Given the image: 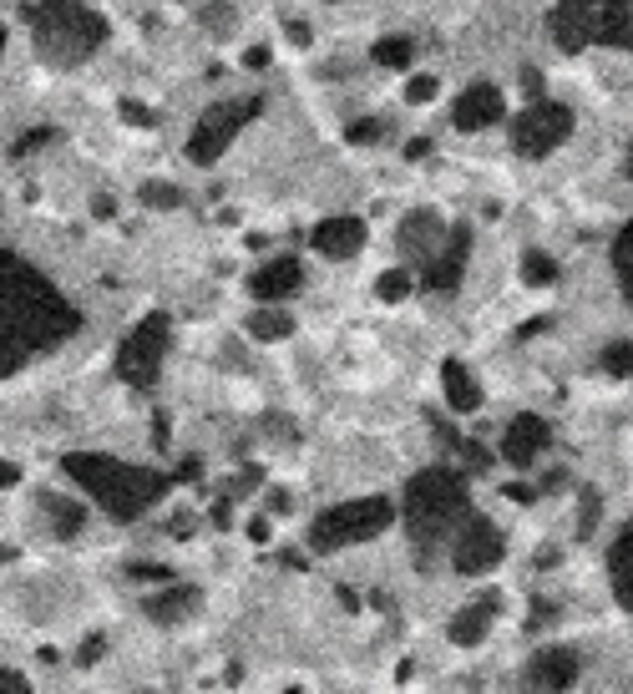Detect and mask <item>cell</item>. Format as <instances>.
<instances>
[{"mask_svg":"<svg viewBox=\"0 0 633 694\" xmlns=\"http://www.w3.org/2000/svg\"><path fill=\"white\" fill-rule=\"evenodd\" d=\"M507 497H512V502H532V497H537V487H527V482H512V487H507Z\"/></svg>","mask_w":633,"mask_h":694,"instance_id":"41","label":"cell"},{"mask_svg":"<svg viewBox=\"0 0 633 694\" xmlns=\"http://www.w3.org/2000/svg\"><path fill=\"white\" fill-rule=\"evenodd\" d=\"M558 274H563V269H558V259H547L542 249H527V254H522V284H527V289H547V284H558Z\"/></svg>","mask_w":633,"mask_h":694,"instance_id":"24","label":"cell"},{"mask_svg":"<svg viewBox=\"0 0 633 694\" xmlns=\"http://www.w3.org/2000/svg\"><path fill=\"white\" fill-rule=\"evenodd\" d=\"M289 41H294V46H309V26H304V21H289Z\"/></svg>","mask_w":633,"mask_h":694,"instance_id":"44","label":"cell"},{"mask_svg":"<svg viewBox=\"0 0 633 694\" xmlns=\"http://www.w3.org/2000/svg\"><path fill=\"white\" fill-rule=\"evenodd\" d=\"M411 56H416V41L411 36H380L375 51H370L375 66H411Z\"/></svg>","mask_w":633,"mask_h":694,"instance_id":"25","label":"cell"},{"mask_svg":"<svg viewBox=\"0 0 633 694\" xmlns=\"http://www.w3.org/2000/svg\"><path fill=\"white\" fill-rule=\"evenodd\" d=\"M502 553H507V537H502V527H497L492 517H466V522L456 527V543H451V563H456V573L477 578V573L497 568Z\"/></svg>","mask_w":633,"mask_h":694,"instance_id":"9","label":"cell"},{"mask_svg":"<svg viewBox=\"0 0 633 694\" xmlns=\"http://www.w3.org/2000/svg\"><path fill=\"white\" fill-rule=\"evenodd\" d=\"M198 608H203V593H198V588H188V583H173V588L152 593V598L142 603V613H147V619H152L157 629H178V624H188Z\"/></svg>","mask_w":633,"mask_h":694,"instance_id":"18","label":"cell"},{"mask_svg":"<svg viewBox=\"0 0 633 694\" xmlns=\"http://www.w3.org/2000/svg\"><path fill=\"white\" fill-rule=\"evenodd\" d=\"M82 330V315L26 259L0 249V380Z\"/></svg>","mask_w":633,"mask_h":694,"instance_id":"1","label":"cell"},{"mask_svg":"<svg viewBox=\"0 0 633 694\" xmlns=\"http://www.w3.org/2000/svg\"><path fill=\"white\" fill-rule=\"evenodd\" d=\"M395 244H401V254H406L416 269H426V264L436 259V249L446 244V223H441V213H431V208L406 213L401 228H395Z\"/></svg>","mask_w":633,"mask_h":694,"instance_id":"11","label":"cell"},{"mask_svg":"<svg viewBox=\"0 0 633 694\" xmlns=\"http://www.w3.org/2000/svg\"><path fill=\"white\" fill-rule=\"evenodd\" d=\"M61 472L117 522H137L157 497L168 492V477H157L147 467H132V461H117V456H102V451L61 456Z\"/></svg>","mask_w":633,"mask_h":694,"instance_id":"2","label":"cell"},{"mask_svg":"<svg viewBox=\"0 0 633 694\" xmlns=\"http://www.w3.org/2000/svg\"><path fill=\"white\" fill-rule=\"evenodd\" d=\"M395 522V507L385 497H360V502H340V507H325L309 527V548L314 553H340V548H355V543H370L385 527Z\"/></svg>","mask_w":633,"mask_h":694,"instance_id":"5","label":"cell"},{"mask_svg":"<svg viewBox=\"0 0 633 694\" xmlns=\"http://www.w3.org/2000/svg\"><path fill=\"white\" fill-rule=\"evenodd\" d=\"M102 649H107V639H102V634H92V639L82 644V664H97V659H102Z\"/></svg>","mask_w":633,"mask_h":694,"instance_id":"37","label":"cell"},{"mask_svg":"<svg viewBox=\"0 0 633 694\" xmlns=\"http://www.w3.org/2000/svg\"><path fill=\"white\" fill-rule=\"evenodd\" d=\"M244 330H249V340L274 345V340H289V335H294V320L279 310V304H264V310H254V315L244 320Z\"/></svg>","mask_w":633,"mask_h":694,"instance_id":"23","label":"cell"},{"mask_svg":"<svg viewBox=\"0 0 633 694\" xmlns=\"http://www.w3.org/2000/svg\"><path fill=\"white\" fill-rule=\"evenodd\" d=\"M0 51H6V26H0Z\"/></svg>","mask_w":633,"mask_h":694,"instance_id":"49","label":"cell"},{"mask_svg":"<svg viewBox=\"0 0 633 694\" xmlns=\"http://www.w3.org/2000/svg\"><path fill=\"white\" fill-rule=\"evenodd\" d=\"M117 112H122L132 127H157V112H152V107H142V102H132V97H122V102H117Z\"/></svg>","mask_w":633,"mask_h":694,"instance_id":"32","label":"cell"},{"mask_svg":"<svg viewBox=\"0 0 633 694\" xmlns=\"http://www.w3.org/2000/svg\"><path fill=\"white\" fill-rule=\"evenodd\" d=\"M259 112H264V97H244V102H213V107L198 117L193 137H188V158H193V163H218L223 152H228V142L244 132V122H249V117H259Z\"/></svg>","mask_w":633,"mask_h":694,"instance_id":"7","label":"cell"},{"mask_svg":"<svg viewBox=\"0 0 633 694\" xmlns=\"http://www.w3.org/2000/svg\"><path fill=\"white\" fill-rule=\"evenodd\" d=\"M289 507H294V497H289V492H269V512H279V517H284Z\"/></svg>","mask_w":633,"mask_h":694,"instance_id":"42","label":"cell"},{"mask_svg":"<svg viewBox=\"0 0 633 694\" xmlns=\"http://www.w3.org/2000/svg\"><path fill=\"white\" fill-rule=\"evenodd\" d=\"M21 482V467H11V461H0V487H16Z\"/></svg>","mask_w":633,"mask_h":694,"instance_id":"43","label":"cell"},{"mask_svg":"<svg viewBox=\"0 0 633 694\" xmlns=\"http://www.w3.org/2000/svg\"><path fill=\"white\" fill-rule=\"evenodd\" d=\"M547 446H552V431H547V421L532 416V411H522V416L507 421V431H502V456L512 461L517 472H527Z\"/></svg>","mask_w":633,"mask_h":694,"instance_id":"14","label":"cell"},{"mask_svg":"<svg viewBox=\"0 0 633 694\" xmlns=\"http://www.w3.org/2000/svg\"><path fill=\"white\" fill-rule=\"evenodd\" d=\"M31 689V679L21 674V669H6V664H0V694H26Z\"/></svg>","mask_w":633,"mask_h":694,"instance_id":"34","label":"cell"},{"mask_svg":"<svg viewBox=\"0 0 633 694\" xmlns=\"http://www.w3.org/2000/svg\"><path fill=\"white\" fill-rule=\"evenodd\" d=\"M578 674H583V659L568 644H552V649L532 654V664H527V684L532 689H573Z\"/></svg>","mask_w":633,"mask_h":694,"instance_id":"16","label":"cell"},{"mask_svg":"<svg viewBox=\"0 0 633 694\" xmlns=\"http://www.w3.org/2000/svg\"><path fill=\"white\" fill-rule=\"evenodd\" d=\"M26 21H31L36 56L56 71L92 61L107 41V21L82 0H36V6H26Z\"/></svg>","mask_w":633,"mask_h":694,"instance_id":"4","label":"cell"},{"mask_svg":"<svg viewBox=\"0 0 633 694\" xmlns=\"http://www.w3.org/2000/svg\"><path fill=\"white\" fill-rule=\"evenodd\" d=\"M345 137L360 147V142H380V137H385V127H380V117H365V122H350V132H345Z\"/></svg>","mask_w":633,"mask_h":694,"instance_id":"33","label":"cell"},{"mask_svg":"<svg viewBox=\"0 0 633 694\" xmlns=\"http://www.w3.org/2000/svg\"><path fill=\"white\" fill-rule=\"evenodd\" d=\"M497 613H502V593H482V598L461 603V608H456V619L446 624L451 644H461V649H477V644H482V639L492 634Z\"/></svg>","mask_w":633,"mask_h":694,"instance_id":"15","label":"cell"},{"mask_svg":"<svg viewBox=\"0 0 633 694\" xmlns=\"http://www.w3.org/2000/svg\"><path fill=\"white\" fill-rule=\"evenodd\" d=\"M573 137V107L563 102H532L517 122H512V147L522 152V158H547V152H558L563 142Z\"/></svg>","mask_w":633,"mask_h":694,"instance_id":"8","label":"cell"},{"mask_svg":"<svg viewBox=\"0 0 633 694\" xmlns=\"http://www.w3.org/2000/svg\"><path fill=\"white\" fill-rule=\"evenodd\" d=\"M507 117V102H502V92L492 87V82H471L461 97H456V107H451V127L456 132H487V127H497Z\"/></svg>","mask_w":633,"mask_h":694,"instance_id":"12","label":"cell"},{"mask_svg":"<svg viewBox=\"0 0 633 694\" xmlns=\"http://www.w3.org/2000/svg\"><path fill=\"white\" fill-rule=\"evenodd\" d=\"M299 284H304V264L284 254V259H269V264L249 279V294H254L259 304H279V299L299 294Z\"/></svg>","mask_w":633,"mask_h":694,"instance_id":"19","label":"cell"},{"mask_svg":"<svg viewBox=\"0 0 633 694\" xmlns=\"http://www.w3.org/2000/svg\"><path fill=\"white\" fill-rule=\"evenodd\" d=\"M0 563H11V548L6 543H0Z\"/></svg>","mask_w":633,"mask_h":694,"instance_id":"47","label":"cell"},{"mask_svg":"<svg viewBox=\"0 0 633 694\" xmlns=\"http://www.w3.org/2000/svg\"><path fill=\"white\" fill-rule=\"evenodd\" d=\"M168 340H173V320L168 315H147L117 345V375L132 385V391H152V385H157V375H163V355H168Z\"/></svg>","mask_w":633,"mask_h":694,"instance_id":"6","label":"cell"},{"mask_svg":"<svg viewBox=\"0 0 633 694\" xmlns=\"http://www.w3.org/2000/svg\"><path fill=\"white\" fill-rule=\"evenodd\" d=\"M603 370H608V375H628V370H633V340L608 345V350H603Z\"/></svg>","mask_w":633,"mask_h":694,"instance_id":"29","label":"cell"},{"mask_svg":"<svg viewBox=\"0 0 633 694\" xmlns=\"http://www.w3.org/2000/svg\"><path fill=\"white\" fill-rule=\"evenodd\" d=\"M244 66L264 71V66H269V46H254V51H244Z\"/></svg>","mask_w":633,"mask_h":694,"instance_id":"39","label":"cell"},{"mask_svg":"<svg viewBox=\"0 0 633 694\" xmlns=\"http://www.w3.org/2000/svg\"><path fill=\"white\" fill-rule=\"evenodd\" d=\"M628 6H633V0H628Z\"/></svg>","mask_w":633,"mask_h":694,"instance_id":"50","label":"cell"},{"mask_svg":"<svg viewBox=\"0 0 633 694\" xmlns=\"http://www.w3.org/2000/svg\"><path fill=\"white\" fill-rule=\"evenodd\" d=\"M436 92H441L436 76H416V82L406 87V102H411V107H426V102H436Z\"/></svg>","mask_w":633,"mask_h":694,"instance_id":"31","label":"cell"},{"mask_svg":"<svg viewBox=\"0 0 633 694\" xmlns=\"http://www.w3.org/2000/svg\"><path fill=\"white\" fill-rule=\"evenodd\" d=\"M269 532H274L269 517H254V522H249V537H254V543H269Z\"/></svg>","mask_w":633,"mask_h":694,"instance_id":"40","label":"cell"},{"mask_svg":"<svg viewBox=\"0 0 633 694\" xmlns=\"http://www.w3.org/2000/svg\"><path fill=\"white\" fill-rule=\"evenodd\" d=\"M137 198H142L147 208H163V213L183 208V188H178V183H142V188H137Z\"/></svg>","mask_w":633,"mask_h":694,"instance_id":"27","label":"cell"},{"mask_svg":"<svg viewBox=\"0 0 633 694\" xmlns=\"http://www.w3.org/2000/svg\"><path fill=\"white\" fill-rule=\"evenodd\" d=\"M375 294H380L385 304L406 299V294H411V269H385V274L375 279Z\"/></svg>","mask_w":633,"mask_h":694,"instance_id":"28","label":"cell"},{"mask_svg":"<svg viewBox=\"0 0 633 694\" xmlns=\"http://www.w3.org/2000/svg\"><path fill=\"white\" fill-rule=\"evenodd\" d=\"M598 11H603V0H558V6H552V16H547L552 41H558L563 51H583V46H593Z\"/></svg>","mask_w":633,"mask_h":694,"instance_id":"10","label":"cell"},{"mask_svg":"<svg viewBox=\"0 0 633 694\" xmlns=\"http://www.w3.org/2000/svg\"><path fill=\"white\" fill-rule=\"evenodd\" d=\"M608 578H613V593L618 603L633 613V527L618 537V543L608 548Z\"/></svg>","mask_w":633,"mask_h":694,"instance_id":"22","label":"cell"},{"mask_svg":"<svg viewBox=\"0 0 633 694\" xmlns=\"http://www.w3.org/2000/svg\"><path fill=\"white\" fill-rule=\"evenodd\" d=\"M441 391H446V406H451V411H461V416L482 406V385L471 380V370H466L456 355H451V360H441Z\"/></svg>","mask_w":633,"mask_h":694,"instance_id":"20","label":"cell"},{"mask_svg":"<svg viewBox=\"0 0 633 694\" xmlns=\"http://www.w3.org/2000/svg\"><path fill=\"white\" fill-rule=\"evenodd\" d=\"M471 517V487H466V472L456 467H426L406 482V497H401V522L411 532V543L421 553L441 548L446 537Z\"/></svg>","mask_w":633,"mask_h":694,"instance_id":"3","label":"cell"},{"mask_svg":"<svg viewBox=\"0 0 633 694\" xmlns=\"http://www.w3.org/2000/svg\"><path fill=\"white\" fill-rule=\"evenodd\" d=\"M92 213H97V218H112V213H117V203H112V198H97V208H92Z\"/></svg>","mask_w":633,"mask_h":694,"instance_id":"46","label":"cell"},{"mask_svg":"<svg viewBox=\"0 0 633 694\" xmlns=\"http://www.w3.org/2000/svg\"><path fill=\"white\" fill-rule=\"evenodd\" d=\"M522 87H527L532 97H542V71H537V66H522Z\"/></svg>","mask_w":633,"mask_h":694,"instance_id":"38","label":"cell"},{"mask_svg":"<svg viewBox=\"0 0 633 694\" xmlns=\"http://www.w3.org/2000/svg\"><path fill=\"white\" fill-rule=\"evenodd\" d=\"M426 152H431V142H426V137H416V142H406V158H426Z\"/></svg>","mask_w":633,"mask_h":694,"instance_id":"45","label":"cell"},{"mask_svg":"<svg viewBox=\"0 0 633 694\" xmlns=\"http://www.w3.org/2000/svg\"><path fill=\"white\" fill-rule=\"evenodd\" d=\"M623 173H628V178H633V152H628V168H623Z\"/></svg>","mask_w":633,"mask_h":694,"instance_id":"48","label":"cell"},{"mask_svg":"<svg viewBox=\"0 0 633 694\" xmlns=\"http://www.w3.org/2000/svg\"><path fill=\"white\" fill-rule=\"evenodd\" d=\"M598 512H603V497L588 487L583 492V517H578V537H593V527H598Z\"/></svg>","mask_w":633,"mask_h":694,"instance_id":"30","label":"cell"},{"mask_svg":"<svg viewBox=\"0 0 633 694\" xmlns=\"http://www.w3.org/2000/svg\"><path fill=\"white\" fill-rule=\"evenodd\" d=\"M36 507L46 512V522H51V532L56 537H76L87 527V507L76 502V497H61V492H41L36 497Z\"/></svg>","mask_w":633,"mask_h":694,"instance_id":"21","label":"cell"},{"mask_svg":"<svg viewBox=\"0 0 633 694\" xmlns=\"http://www.w3.org/2000/svg\"><path fill=\"white\" fill-rule=\"evenodd\" d=\"M613 269H618V279H623V294L633 299V218L623 223V234L613 239Z\"/></svg>","mask_w":633,"mask_h":694,"instance_id":"26","label":"cell"},{"mask_svg":"<svg viewBox=\"0 0 633 694\" xmlns=\"http://www.w3.org/2000/svg\"><path fill=\"white\" fill-rule=\"evenodd\" d=\"M51 137H56L51 127H41V132H26V137L16 142V158H26V152H31V147H41V142H51Z\"/></svg>","mask_w":633,"mask_h":694,"instance_id":"35","label":"cell"},{"mask_svg":"<svg viewBox=\"0 0 633 694\" xmlns=\"http://www.w3.org/2000/svg\"><path fill=\"white\" fill-rule=\"evenodd\" d=\"M466 264H471V228L456 223V228H446V244H441L436 259L426 264V284H431L436 294H451V289L461 284Z\"/></svg>","mask_w":633,"mask_h":694,"instance_id":"13","label":"cell"},{"mask_svg":"<svg viewBox=\"0 0 633 694\" xmlns=\"http://www.w3.org/2000/svg\"><path fill=\"white\" fill-rule=\"evenodd\" d=\"M309 249L320 259H350V254L365 249V223L360 218H325V223H314Z\"/></svg>","mask_w":633,"mask_h":694,"instance_id":"17","label":"cell"},{"mask_svg":"<svg viewBox=\"0 0 633 694\" xmlns=\"http://www.w3.org/2000/svg\"><path fill=\"white\" fill-rule=\"evenodd\" d=\"M132 578H157V583H168L173 573H168L163 563H132Z\"/></svg>","mask_w":633,"mask_h":694,"instance_id":"36","label":"cell"}]
</instances>
